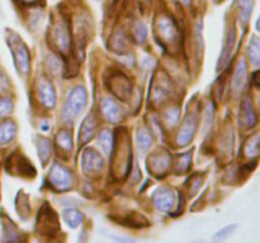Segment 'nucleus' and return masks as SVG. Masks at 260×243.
Wrapping results in <instances>:
<instances>
[{"instance_id":"10","label":"nucleus","mask_w":260,"mask_h":243,"mask_svg":"<svg viewBox=\"0 0 260 243\" xmlns=\"http://www.w3.org/2000/svg\"><path fill=\"white\" fill-rule=\"evenodd\" d=\"M194 131H196L194 119H190V120L185 122L182 131H180L179 136H178V144H180V146H185V144H188V142L192 139L193 134H194Z\"/></svg>"},{"instance_id":"15","label":"nucleus","mask_w":260,"mask_h":243,"mask_svg":"<svg viewBox=\"0 0 260 243\" xmlns=\"http://www.w3.org/2000/svg\"><path fill=\"white\" fill-rule=\"evenodd\" d=\"M240 15L243 18V22L246 23L251 15V9H253V0H240Z\"/></svg>"},{"instance_id":"16","label":"nucleus","mask_w":260,"mask_h":243,"mask_svg":"<svg viewBox=\"0 0 260 243\" xmlns=\"http://www.w3.org/2000/svg\"><path fill=\"white\" fill-rule=\"evenodd\" d=\"M57 141V146L63 147V149H69L70 151L73 148V139H71V134L68 133V132L62 131L56 138Z\"/></svg>"},{"instance_id":"9","label":"nucleus","mask_w":260,"mask_h":243,"mask_svg":"<svg viewBox=\"0 0 260 243\" xmlns=\"http://www.w3.org/2000/svg\"><path fill=\"white\" fill-rule=\"evenodd\" d=\"M95 119H94L93 114L88 116L85 119V122L83 123L80 129V141L81 143H85V142L90 141L94 136V132H95Z\"/></svg>"},{"instance_id":"8","label":"nucleus","mask_w":260,"mask_h":243,"mask_svg":"<svg viewBox=\"0 0 260 243\" xmlns=\"http://www.w3.org/2000/svg\"><path fill=\"white\" fill-rule=\"evenodd\" d=\"M102 109H103V113L104 115H106V118L108 119V120H111L112 123H116V122L121 120L122 111L113 100H111V99L104 100Z\"/></svg>"},{"instance_id":"19","label":"nucleus","mask_w":260,"mask_h":243,"mask_svg":"<svg viewBox=\"0 0 260 243\" xmlns=\"http://www.w3.org/2000/svg\"><path fill=\"white\" fill-rule=\"evenodd\" d=\"M235 229H236V225L235 224L228 225V227H225V228H223V229H221L220 232L216 233V234H215V239H217V240L226 239V238H229L231 234H233V232Z\"/></svg>"},{"instance_id":"6","label":"nucleus","mask_w":260,"mask_h":243,"mask_svg":"<svg viewBox=\"0 0 260 243\" xmlns=\"http://www.w3.org/2000/svg\"><path fill=\"white\" fill-rule=\"evenodd\" d=\"M235 37H236V32H235V28L233 27L230 32H229L228 39H226L225 46H223L222 55H221L220 62H218V68H223L226 65H228L229 61H230V56H231V52H233L234 43H235Z\"/></svg>"},{"instance_id":"11","label":"nucleus","mask_w":260,"mask_h":243,"mask_svg":"<svg viewBox=\"0 0 260 243\" xmlns=\"http://www.w3.org/2000/svg\"><path fill=\"white\" fill-rule=\"evenodd\" d=\"M17 132V127L14 123H3L0 124V144H5L12 141Z\"/></svg>"},{"instance_id":"18","label":"nucleus","mask_w":260,"mask_h":243,"mask_svg":"<svg viewBox=\"0 0 260 243\" xmlns=\"http://www.w3.org/2000/svg\"><path fill=\"white\" fill-rule=\"evenodd\" d=\"M38 152H40V158L42 159L43 153H45V161L48 159V156H50V144H48V141L45 138H40L37 142Z\"/></svg>"},{"instance_id":"5","label":"nucleus","mask_w":260,"mask_h":243,"mask_svg":"<svg viewBox=\"0 0 260 243\" xmlns=\"http://www.w3.org/2000/svg\"><path fill=\"white\" fill-rule=\"evenodd\" d=\"M174 194L168 189H161L155 195V204L161 210H170L174 205Z\"/></svg>"},{"instance_id":"2","label":"nucleus","mask_w":260,"mask_h":243,"mask_svg":"<svg viewBox=\"0 0 260 243\" xmlns=\"http://www.w3.org/2000/svg\"><path fill=\"white\" fill-rule=\"evenodd\" d=\"M50 181L57 190H66L71 186L73 179H71L70 172L65 167H62L61 165H55L53 169L51 170Z\"/></svg>"},{"instance_id":"22","label":"nucleus","mask_w":260,"mask_h":243,"mask_svg":"<svg viewBox=\"0 0 260 243\" xmlns=\"http://www.w3.org/2000/svg\"><path fill=\"white\" fill-rule=\"evenodd\" d=\"M24 2H35V0H24Z\"/></svg>"},{"instance_id":"20","label":"nucleus","mask_w":260,"mask_h":243,"mask_svg":"<svg viewBox=\"0 0 260 243\" xmlns=\"http://www.w3.org/2000/svg\"><path fill=\"white\" fill-rule=\"evenodd\" d=\"M137 141H139V144L141 148H147V147H150V144H151V138H150L149 134L145 133L144 131L137 133Z\"/></svg>"},{"instance_id":"3","label":"nucleus","mask_w":260,"mask_h":243,"mask_svg":"<svg viewBox=\"0 0 260 243\" xmlns=\"http://www.w3.org/2000/svg\"><path fill=\"white\" fill-rule=\"evenodd\" d=\"M14 53V60H15V66L19 68V71L22 73H28L30 70V62H29V53H28V48L25 47V45L20 40L15 42V51H13Z\"/></svg>"},{"instance_id":"14","label":"nucleus","mask_w":260,"mask_h":243,"mask_svg":"<svg viewBox=\"0 0 260 243\" xmlns=\"http://www.w3.org/2000/svg\"><path fill=\"white\" fill-rule=\"evenodd\" d=\"M243 111H244V114H245V115H246L245 116L246 126H248V127L255 126V124H256V115H255V113H254L253 108H251V104L249 103L248 100H246L245 103H244Z\"/></svg>"},{"instance_id":"21","label":"nucleus","mask_w":260,"mask_h":243,"mask_svg":"<svg viewBox=\"0 0 260 243\" xmlns=\"http://www.w3.org/2000/svg\"><path fill=\"white\" fill-rule=\"evenodd\" d=\"M180 2H182V3H184V4H189V3H190V0H180Z\"/></svg>"},{"instance_id":"17","label":"nucleus","mask_w":260,"mask_h":243,"mask_svg":"<svg viewBox=\"0 0 260 243\" xmlns=\"http://www.w3.org/2000/svg\"><path fill=\"white\" fill-rule=\"evenodd\" d=\"M249 55H250L251 61H253L254 65H258L259 63V43L258 39L255 37L253 38V40L249 45Z\"/></svg>"},{"instance_id":"1","label":"nucleus","mask_w":260,"mask_h":243,"mask_svg":"<svg viewBox=\"0 0 260 243\" xmlns=\"http://www.w3.org/2000/svg\"><path fill=\"white\" fill-rule=\"evenodd\" d=\"M86 101H88V95H86L85 88H83V86H76L71 91L70 95L68 96V99H66L62 113L63 118L66 120H73V119H75L81 113V110L85 108Z\"/></svg>"},{"instance_id":"4","label":"nucleus","mask_w":260,"mask_h":243,"mask_svg":"<svg viewBox=\"0 0 260 243\" xmlns=\"http://www.w3.org/2000/svg\"><path fill=\"white\" fill-rule=\"evenodd\" d=\"M41 101L47 108H53L56 104V93L52 84L47 80H42L40 84Z\"/></svg>"},{"instance_id":"13","label":"nucleus","mask_w":260,"mask_h":243,"mask_svg":"<svg viewBox=\"0 0 260 243\" xmlns=\"http://www.w3.org/2000/svg\"><path fill=\"white\" fill-rule=\"evenodd\" d=\"M246 80V65L244 61H241L238 65V68H236L235 76H234V89L235 91L240 90L244 86Z\"/></svg>"},{"instance_id":"7","label":"nucleus","mask_w":260,"mask_h":243,"mask_svg":"<svg viewBox=\"0 0 260 243\" xmlns=\"http://www.w3.org/2000/svg\"><path fill=\"white\" fill-rule=\"evenodd\" d=\"M83 165L85 171H96V170L99 171L103 166V159L94 151H86V153L84 154Z\"/></svg>"},{"instance_id":"12","label":"nucleus","mask_w":260,"mask_h":243,"mask_svg":"<svg viewBox=\"0 0 260 243\" xmlns=\"http://www.w3.org/2000/svg\"><path fill=\"white\" fill-rule=\"evenodd\" d=\"M63 218H65L66 224L71 228H76L78 225H80L84 219L83 214L76 209L65 210V213H63Z\"/></svg>"}]
</instances>
